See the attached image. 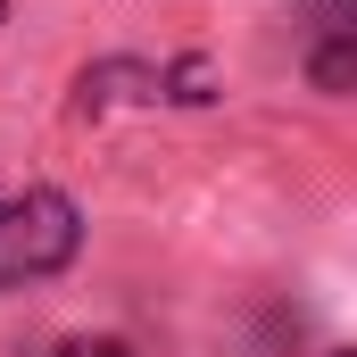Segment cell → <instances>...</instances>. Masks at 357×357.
Instances as JSON below:
<instances>
[{
    "label": "cell",
    "instance_id": "1",
    "mask_svg": "<svg viewBox=\"0 0 357 357\" xmlns=\"http://www.w3.org/2000/svg\"><path fill=\"white\" fill-rule=\"evenodd\" d=\"M84 225H75V199L67 191H25V199H0V291H25L42 274H59L75 258Z\"/></svg>",
    "mask_w": 357,
    "mask_h": 357
},
{
    "label": "cell",
    "instance_id": "4",
    "mask_svg": "<svg viewBox=\"0 0 357 357\" xmlns=\"http://www.w3.org/2000/svg\"><path fill=\"white\" fill-rule=\"evenodd\" d=\"M59 357H133V349H125V341H67Z\"/></svg>",
    "mask_w": 357,
    "mask_h": 357
},
{
    "label": "cell",
    "instance_id": "2",
    "mask_svg": "<svg viewBox=\"0 0 357 357\" xmlns=\"http://www.w3.org/2000/svg\"><path fill=\"white\" fill-rule=\"evenodd\" d=\"M167 91V75H150V67H91L84 84H75V108H116V100H158Z\"/></svg>",
    "mask_w": 357,
    "mask_h": 357
},
{
    "label": "cell",
    "instance_id": "3",
    "mask_svg": "<svg viewBox=\"0 0 357 357\" xmlns=\"http://www.w3.org/2000/svg\"><path fill=\"white\" fill-rule=\"evenodd\" d=\"M316 84H324V91H341V84H349V42L316 50Z\"/></svg>",
    "mask_w": 357,
    "mask_h": 357
}]
</instances>
